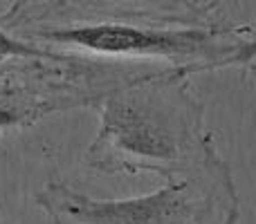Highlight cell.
Here are the masks:
<instances>
[{
  "label": "cell",
  "instance_id": "cell-3",
  "mask_svg": "<svg viewBox=\"0 0 256 224\" xmlns=\"http://www.w3.org/2000/svg\"><path fill=\"white\" fill-rule=\"evenodd\" d=\"M34 202L52 224H236L238 193L222 155L148 195L97 200L61 182H48Z\"/></svg>",
  "mask_w": 256,
  "mask_h": 224
},
{
  "label": "cell",
  "instance_id": "cell-2",
  "mask_svg": "<svg viewBox=\"0 0 256 224\" xmlns=\"http://www.w3.org/2000/svg\"><path fill=\"white\" fill-rule=\"evenodd\" d=\"M191 74L166 70L106 92L94 108L99 130L86 164L106 175L153 173L164 182L198 173L218 157L204 130V103L191 90Z\"/></svg>",
  "mask_w": 256,
  "mask_h": 224
},
{
  "label": "cell",
  "instance_id": "cell-4",
  "mask_svg": "<svg viewBox=\"0 0 256 224\" xmlns=\"http://www.w3.org/2000/svg\"><path fill=\"white\" fill-rule=\"evenodd\" d=\"M38 2H45V0H14L12 2V11H16V9H22V7H30V4H38Z\"/></svg>",
  "mask_w": 256,
  "mask_h": 224
},
{
  "label": "cell",
  "instance_id": "cell-1",
  "mask_svg": "<svg viewBox=\"0 0 256 224\" xmlns=\"http://www.w3.org/2000/svg\"><path fill=\"white\" fill-rule=\"evenodd\" d=\"M22 43L137 74L207 72L256 61V31L198 0H45L0 13Z\"/></svg>",
  "mask_w": 256,
  "mask_h": 224
}]
</instances>
